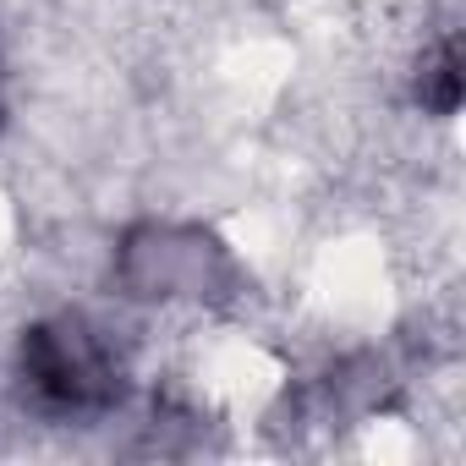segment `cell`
I'll return each instance as SVG.
<instances>
[{
    "label": "cell",
    "mask_w": 466,
    "mask_h": 466,
    "mask_svg": "<svg viewBox=\"0 0 466 466\" xmlns=\"http://www.w3.org/2000/svg\"><path fill=\"white\" fill-rule=\"evenodd\" d=\"M23 379L50 411H105L121 400V357L83 319H56L23 335Z\"/></svg>",
    "instance_id": "6da1fadb"
},
{
    "label": "cell",
    "mask_w": 466,
    "mask_h": 466,
    "mask_svg": "<svg viewBox=\"0 0 466 466\" xmlns=\"http://www.w3.org/2000/svg\"><path fill=\"white\" fill-rule=\"evenodd\" d=\"M417 94H422V105H428V110H439V116H450V110L461 105V56H455V45H444V50H439V61L422 72Z\"/></svg>",
    "instance_id": "7a4b0ae2"
}]
</instances>
